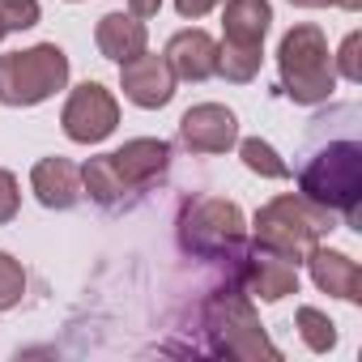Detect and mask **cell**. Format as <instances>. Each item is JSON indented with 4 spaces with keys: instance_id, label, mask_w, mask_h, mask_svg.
<instances>
[{
    "instance_id": "obj_1",
    "label": "cell",
    "mask_w": 362,
    "mask_h": 362,
    "mask_svg": "<svg viewBox=\"0 0 362 362\" xmlns=\"http://www.w3.org/2000/svg\"><path fill=\"white\" fill-rule=\"evenodd\" d=\"M201 332H205V349L222 358H281V349L260 328L252 298L239 286L214 290L201 303Z\"/></svg>"
},
{
    "instance_id": "obj_2",
    "label": "cell",
    "mask_w": 362,
    "mask_h": 362,
    "mask_svg": "<svg viewBox=\"0 0 362 362\" xmlns=\"http://www.w3.org/2000/svg\"><path fill=\"white\" fill-rule=\"evenodd\" d=\"M328 230H337V214H328V209H320V205H311L307 197H294V192L273 197L252 222L256 247H264V252H273V256H281L290 264H303L307 252Z\"/></svg>"
},
{
    "instance_id": "obj_3",
    "label": "cell",
    "mask_w": 362,
    "mask_h": 362,
    "mask_svg": "<svg viewBox=\"0 0 362 362\" xmlns=\"http://www.w3.org/2000/svg\"><path fill=\"white\" fill-rule=\"evenodd\" d=\"M298 197L328 214H345V222H358V197H362V145L358 141H332L324 145L303 170H298Z\"/></svg>"
},
{
    "instance_id": "obj_4",
    "label": "cell",
    "mask_w": 362,
    "mask_h": 362,
    "mask_svg": "<svg viewBox=\"0 0 362 362\" xmlns=\"http://www.w3.org/2000/svg\"><path fill=\"white\" fill-rule=\"evenodd\" d=\"M277 69H281V90L298 107H315L337 90V64L328 52V39L320 26L303 22L281 35L277 47Z\"/></svg>"
},
{
    "instance_id": "obj_5",
    "label": "cell",
    "mask_w": 362,
    "mask_h": 362,
    "mask_svg": "<svg viewBox=\"0 0 362 362\" xmlns=\"http://www.w3.org/2000/svg\"><path fill=\"white\" fill-rule=\"evenodd\" d=\"M64 86H69V56L56 43H35L26 52L0 56V103L5 107H39Z\"/></svg>"
},
{
    "instance_id": "obj_6",
    "label": "cell",
    "mask_w": 362,
    "mask_h": 362,
    "mask_svg": "<svg viewBox=\"0 0 362 362\" xmlns=\"http://www.w3.org/2000/svg\"><path fill=\"white\" fill-rule=\"evenodd\" d=\"M247 218L235 201L222 197H197L179 214V247L201 260H230L243 247Z\"/></svg>"
},
{
    "instance_id": "obj_7",
    "label": "cell",
    "mask_w": 362,
    "mask_h": 362,
    "mask_svg": "<svg viewBox=\"0 0 362 362\" xmlns=\"http://www.w3.org/2000/svg\"><path fill=\"white\" fill-rule=\"evenodd\" d=\"M60 124H64V136L77 141V145H98L115 132L119 124V103L107 86L98 81H86L69 94L64 111H60Z\"/></svg>"
},
{
    "instance_id": "obj_8",
    "label": "cell",
    "mask_w": 362,
    "mask_h": 362,
    "mask_svg": "<svg viewBox=\"0 0 362 362\" xmlns=\"http://www.w3.org/2000/svg\"><path fill=\"white\" fill-rule=\"evenodd\" d=\"M230 260L235 264V286L247 294V298H260V303H281L286 294H298V264L264 252V247H239Z\"/></svg>"
},
{
    "instance_id": "obj_9",
    "label": "cell",
    "mask_w": 362,
    "mask_h": 362,
    "mask_svg": "<svg viewBox=\"0 0 362 362\" xmlns=\"http://www.w3.org/2000/svg\"><path fill=\"white\" fill-rule=\"evenodd\" d=\"M239 141V115L222 103H197L179 119V145L188 153H226Z\"/></svg>"
},
{
    "instance_id": "obj_10",
    "label": "cell",
    "mask_w": 362,
    "mask_h": 362,
    "mask_svg": "<svg viewBox=\"0 0 362 362\" xmlns=\"http://www.w3.org/2000/svg\"><path fill=\"white\" fill-rule=\"evenodd\" d=\"M119 86H124V98L145 111H158L175 98V73H170L166 56H149V52L119 64Z\"/></svg>"
},
{
    "instance_id": "obj_11",
    "label": "cell",
    "mask_w": 362,
    "mask_h": 362,
    "mask_svg": "<svg viewBox=\"0 0 362 362\" xmlns=\"http://www.w3.org/2000/svg\"><path fill=\"white\" fill-rule=\"evenodd\" d=\"M107 162L115 166V175L124 179L128 192H141L149 188L158 175H166L170 166V145L158 141V136H136V141H124L115 153H107Z\"/></svg>"
},
{
    "instance_id": "obj_12",
    "label": "cell",
    "mask_w": 362,
    "mask_h": 362,
    "mask_svg": "<svg viewBox=\"0 0 362 362\" xmlns=\"http://www.w3.org/2000/svg\"><path fill=\"white\" fill-rule=\"evenodd\" d=\"M166 64L175 81H209L218 77V39L205 30H179L166 43Z\"/></svg>"
},
{
    "instance_id": "obj_13",
    "label": "cell",
    "mask_w": 362,
    "mask_h": 362,
    "mask_svg": "<svg viewBox=\"0 0 362 362\" xmlns=\"http://www.w3.org/2000/svg\"><path fill=\"white\" fill-rule=\"evenodd\" d=\"M303 264L311 269V281H315L324 294L345 298V303H362V269H358V260H354V256H345V252H332V247L315 243V247L307 252V260H303Z\"/></svg>"
},
{
    "instance_id": "obj_14",
    "label": "cell",
    "mask_w": 362,
    "mask_h": 362,
    "mask_svg": "<svg viewBox=\"0 0 362 362\" xmlns=\"http://www.w3.org/2000/svg\"><path fill=\"white\" fill-rule=\"evenodd\" d=\"M30 188H35L43 209H73L86 197L81 192V166H73L69 158H39L30 170Z\"/></svg>"
},
{
    "instance_id": "obj_15",
    "label": "cell",
    "mask_w": 362,
    "mask_h": 362,
    "mask_svg": "<svg viewBox=\"0 0 362 362\" xmlns=\"http://www.w3.org/2000/svg\"><path fill=\"white\" fill-rule=\"evenodd\" d=\"M94 43H98V52H103L107 60L128 64V60H136L141 52H149V30H145V22L132 18V13H107V18H98Z\"/></svg>"
},
{
    "instance_id": "obj_16",
    "label": "cell",
    "mask_w": 362,
    "mask_h": 362,
    "mask_svg": "<svg viewBox=\"0 0 362 362\" xmlns=\"http://www.w3.org/2000/svg\"><path fill=\"white\" fill-rule=\"evenodd\" d=\"M222 35L226 43H243V47H264V35L273 26V5L269 0H222Z\"/></svg>"
},
{
    "instance_id": "obj_17",
    "label": "cell",
    "mask_w": 362,
    "mask_h": 362,
    "mask_svg": "<svg viewBox=\"0 0 362 362\" xmlns=\"http://www.w3.org/2000/svg\"><path fill=\"white\" fill-rule=\"evenodd\" d=\"M81 192H90V201L94 205H103V209H119L132 192L124 188V179L115 175V166L107 162V153L103 158H90L86 166H81Z\"/></svg>"
},
{
    "instance_id": "obj_18",
    "label": "cell",
    "mask_w": 362,
    "mask_h": 362,
    "mask_svg": "<svg viewBox=\"0 0 362 362\" xmlns=\"http://www.w3.org/2000/svg\"><path fill=\"white\" fill-rule=\"evenodd\" d=\"M264 47H243V43H218V73L235 86H247L260 73Z\"/></svg>"
},
{
    "instance_id": "obj_19",
    "label": "cell",
    "mask_w": 362,
    "mask_h": 362,
    "mask_svg": "<svg viewBox=\"0 0 362 362\" xmlns=\"http://www.w3.org/2000/svg\"><path fill=\"white\" fill-rule=\"evenodd\" d=\"M235 145H239V158H243V166H247L252 175H260V179H286V175H290V166L281 162V153H277L269 141L243 136V141H235Z\"/></svg>"
},
{
    "instance_id": "obj_20",
    "label": "cell",
    "mask_w": 362,
    "mask_h": 362,
    "mask_svg": "<svg viewBox=\"0 0 362 362\" xmlns=\"http://www.w3.org/2000/svg\"><path fill=\"white\" fill-rule=\"evenodd\" d=\"M294 328H298V337H303V345H307L311 354H328V349L337 345V324H332L320 307H298Z\"/></svg>"
},
{
    "instance_id": "obj_21",
    "label": "cell",
    "mask_w": 362,
    "mask_h": 362,
    "mask_svg": "<svg viewBox=\"0 0 362 362\" xmlns=\"http://www.w3.org/2000/svg\"><path fill=\"white\" fill-rule=\"evenodd\" d=\"M22 294H26V269H22V260H13L9 252H0V311L18 307Z\"/></svg>"
},
{
    "instance_id": "obj_22",
    "label": "cell",
    "mask_w": 362,
    "mask_h": 362,
    "mask_svg": "<svg viewBox=\"0 0 362 362\" xmlns=\"http://www.w3.org/2000/svg\"><path fill=\"white\" fill-rule=\"evenodd\" d=\"M39 18H43L39 0H0V26H5V35L30 30V26H39Z\"/></svg>"
},
{
    "instance_id": "obj_23",
    "label": "cell",
    "mask_w": 362,
    "mask_h": 362,
    "mask_svg": "<svg viewBox=\"0 0 362 362\" xmlns=\"http://www.w3.org/2000/svg\"><path fill=\"white\" fill-rule=\"evenodd\" d=\"M18 209H22V188H18V175L0 166V226L13 222V218H18Z\"/></svg>"
},
{
    "instance_id": "obj_24",
    "label": "cell",
    "mask_w": 362,
    "mask_h": 362,
    "mask_svg": "<svg viewBox=\"0 0 362 362\" xmlns=\"http://www.w3.org/2000/svg\"><path fill=\"white\" fill-rule=\"evenodd\" d=\"M358 47H362V35L354 30V35H345V43H341V52H337V60H332V64H341V77H345V81H362V64H358Z\"/></svg>"
},
{
    "instance_id": "obj_25",
    "label": "cell",
    "mask_w": 362,
    "mask_h": 362,
    "mask_svg": "<svg viewBox=\"0 0 362 362\" xmlns=\"http://www.w3.org/2000/svg\"><path fill=\"white\" fill-rule=\"evenodd\" d=\"M218 5H222V0H175L179 18H192V22H197V18H205V13H209V9H218Z\"/></svg>"
},
{
    "instance_id": "obj_26",
    "label": "cell",
    "mask_w": 362,
    "mask_h": 362,
    "mask_svg": "<svg viewBox=\"0 0 362 362\" xmlns=\"http://www.w3.org/2000/svg\"><path fill=\"white\" fill-rule=\"evenodd\" d=\"M290 5H298V9H328V5H337V9H362V0H290Z\"/></svg>"
},
{
    "instance_id": "obj_27",
    "label": "cell",
    "mask_w": 362,
    "mask_h": 362,
    "mask_svg": "<svg viewBox=\"0 0 362 362\" xmlns=\"http://www.w3.org/2000/svg\"><path fill=\"white\" fill-rule=\"evenodd\" d=\"M158 9H162V0H128V13L132 18H158Z\"/></svg>"
},
{
    "instance_id": "obj_28",
    "label": "cell",
    "mask_w": 362,
    "mask_h": 362,
    "mask_svg": "<svg viewBox=\"0 0 362 362\" xmlns=\"http://www.w3.org/2000/svg\"><path fill=\"white\" fill-rule=\"evenodd\" d=\"M0 39H5V26H0Z\"/></svg>"
}]
</instances>
